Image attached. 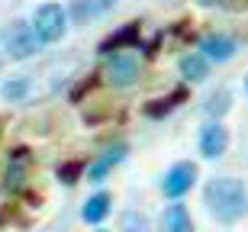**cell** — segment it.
<instances>
[{
  "label": "cell",
  "mask_w": 248,
  "mask_h": 232,
  "mask_svg": "<svg viewBox=\"0 0 248 232\" xmlns=\"http://www.w3.org/2000/svg\"><path fill=\"white\" fill-rule=\"evenodd\" d=\"M229 149V132L222 123H206L200 132V152L203 158H219L222 152Z\"/></svg>",
  "instance_id": "52a82bcc"
},
{
  "label": "cell",
  "mask_w": 248,
  "mask_h": 232,
  "mask_svg": "<svg viewBox=\"0 0 248 232\" xmlns=\"http://www.w3.org/2000/svg\"><path fill=\"white\" fill-rule=\"evenodd\" d=\"M245 87H248V77H245Z\"/></svg>",
  "instance_id": "d6986e66"
},
{
  "label": "cell",
  "mask_w": 248,
  "mask_h": 232,
  "mask_svg": "<svg viewBox=\"0 0 248 232\" xmlns=\"http://www.w3.org/2000/svg\"><path fill=\"white\" fill-rule=\"evenodd\" d=\"M32 91V84H29V77H10V81H3V87H0V93H3V100L16 103L23 100L26 93Z\"/></svg>",
  "instance_id": "9a60e30c"
},
{
  "label": "cell",
  "mask_w": 248,
  "mask_h": 232,
  "mask_svg": "<svg viewBox=\"0 0 248 232\" xmlns=\"http://www.w3.org/2000/svg\"><path fill=\"white\" fill-rule=\"evenodd\" d=\"M110 203H113V200H110V194H103V190H100V194H93L91 200L84 203V210H81L84 223H100L103 216L110 213Z\"/></svg>",
  "instance_id": "7c38bea8"
},
{
  "label": "cell",
  "mask_w": 248,
  "mask_h": 232,
  "mask_svg": "<svg viewBox=\"0 0 248 232\" xmlns=\"http://www.w3.org/2000/svg\"><path fill=\"white\" fill-rule=\"evenodd\" d=\"M139 39H142V26H139V23H126V26H120L113 36L103 39L100 52L103 55H116V52H123V48L139 46Z\"/></svg>",
  "instance_id": "ba28073f"
},
{
  "label": "cell",
  "mask_w": 248,
  "mask_h": 232,
  "mask_svg": "<svg viewBox=\"0 0 248 232\" xmlns=\"http://www.w3.org/2000/svg\"><path fill=\"white\" fill-rule=\"evenodd\" d=\"M161 226H165V232H193V219L181 203L168 206L165 216H161Z\"/></svg>",
  "instance_id": "8fae6325"
},
{
  "label": "cell",
  "mask_w": 248,
  "mask_h": 232,
  "mask_svg": "<svg viewBox=\"0 0 248 232\" xmlns=\"http://www.w3.org/2000/svg\"><path fill=\"white\" fill-rule=\"evenodd\" d=\"M139 77V58L132 52H116L107 62V81L113 87H129V84Z\"/></svg>",
  "instance_id": "5b68a950"
},
{
  "label": "cell",
  "mask_w": 248,
  "mask_h": 232,
  "mask_svg": "<svg viewBox=\"0 0 248 232\" xmlns=\"http://www.w3.org/2000/svg\"><path fill=\"white\" fill-rule=\"evenodd\" d=\"M203 200H206L210 213L216 216L219 223H235L248 210L245 184L235 181V177H213L210 184H206V190H203Z\"/></svg>",
  "instance_id": "6da1fadb"
},
{
  "label": "cell",
  "mask_w": 248,
  "mask_h": 232,
  "mask_svg": "<svg viewBox=\"0 0 248 232\" xmlns=\"http://www.w3.org/2000/svg\"><path fill=\"white\" fill-rule=\"evenodd\" d=\"M200 55L206 58V62L222 65V62H229V58L235 55V39L226 36V32H210V36L200 42Z\"/></svg>",
  "instance_id": "8992f818"
},
{
  "label": "cell",
  "mask_w": 248,
  "mask_h": 232,
  "mask_svg": "<svg viewBox=\"0 0 248 232\" xmlns=\"http://www.w3.org/2000/svg\"><path fill=\"white\" fill-rule=\"evenodd\" d=\"M232 107V93L226 91V87H219V91H213L210 97H206V103H203V110H206V116H213V120L219 123L226 113H229Z\"/></svg>",
  "instance_id": "4fadbf2b"
},
{
  "label": "cell",
  "mask_w": 248,
  "mask_h": 232,
  "mask_svg": "<svg viewBox=\"0 0 248 232\" xmlns=\"http://www.w3.org/2000/svg\"><path fill=\"white\" fill-rule=\"evenodd\" d=\"M197 165L193 161H181V165H174L171 171L165 174V181H161V190H165V197H171V200H181L184 194H190V187L197 184Z\"/></svg>",
  "instance_id": "277c9868"
},
{
  "label": "cell",
  "mask_w": 248,
  "mask_h": 232,
  "mask_svg": "<svg viewBox=\"0 0 248 232\" xmlns=\"http://www.w3.org/2000/svg\"><path fill=\"white\" fill-rule=\"evenodd\" d=\"M81 171H84V161H64V165H58V181L74 184L81 177Z\"/></svg>",
  "instance_id": "e0dca14e"
},
{
  "label": "cell",
  "mask_w": 248,
  "mask_h": 232,
  "mask_svg": "<svg viewBox=\"0 0 248 232\" xmlns=\"http://www.w3.org/2000/svg\"><path fill=\"white\" fill-rule=\"evenodd\" d=\"M181 75H184V81H206V75H210V62L200 55V52H190V55L181 58Z\"/></svg>",
  "instance_id": "30bf717a"
},
{
  "label": "cell",
  "mask_w": 248,
  "mask_h": 232,
  "mask_svg": "<svg viewBox=\"0 0 248 232\" xmlns=\"http://www.w3.org/2000/svg\"><path fill=\"white\" fill-rule=\"evenodd\" d=\"M120 229L123 232H148V219L142 213H136V210H129V213H123Z\"/></svg>",
  "instance_id": "2e32d148"
},
{
  "label": "cell",
  "mask_w": 248,
  "mask_h": 232,
  "mask_svg": "<svg viewBox=\"0 0 248 232\" xmlns=\"http://www.w3.org/2000/svg\"><path fill=\"white\" fill-rule=\"evenodd\" d=\"M3 48H7L10 58L23 62V58H29V55L39 52V39H36V32H32L29 23L16 19V23H10V26L3 29Z\"/></svg>",
  "instance_id": "7a4b0ae2"
},
{
  "label": "cell",
  "mask_w": 248,
  "mask_h": 232,
  "mask_svg": "<svg viewBox=\"0 0 248 232\" xmlns=\"http://www.w3.org/2000/svg\"><path fill=\"white\" fill-rule=\"evenodd\" d=\"M64 23H68V16L58 3H42L32 16V32L39 42H58L64 36Z\"/></svg>",
  "instance_id": "3957f363"
},
{
  "label": "cell",
  "mask_w": 248,
  "mask_h": 232,
  "mask_svg": "<svg viewBox=\"0 0 248 232\" xmlns=\"http://www.w3.org/2000/svg\"><path fill=\"white\" fill-rule=\"evenodd\" d=\"M126 152H129V149L123 145V142H120V145H113V149H107V152H103V155L97 158L91 168H87V177H91V181H103V177H107L113 168H116L123 158H126Z\"/></svg>",
  "instance_id": "9c48e42d"
},
{
  "label": "cell",
  "mask_w": 248,
  "mask_h": 232,
  "mask_svg": "<svg viewBox=\"0 0 248 232\" xmlns=\"http://www.w3.org/2000/svg\"><path fill=\"white\" fill-rule=\"evenodd\" d=\"M84 7H87L91 16H100V13H107V10L116 7V0H84Z\"/></svg>",
  "instance_id": "ac0fdd59"
},
{
  "label": "cell",
  "mask_w": 248,
  "mask_h": 232,
  "mask_svg": "<svg viewBox=\"0 0 248 232\" xmlns=\"http://www.w3.org/2000/svg\"><path fill=\"white\" fill-rule=\"evenodd\" d=\"M181 100H184V91H174L171 97H158V100L145 103V116H152V120H161V116H168V113L174 110Z\"/></svg>",
  "instance_id": "5bb4252c"
}]
</instances>
